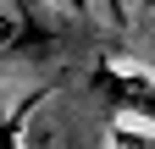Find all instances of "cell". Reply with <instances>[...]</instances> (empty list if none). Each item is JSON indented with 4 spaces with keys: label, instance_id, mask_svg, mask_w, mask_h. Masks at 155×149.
Here are the masks:
<instances>
[{
    "label": "cell",
    "instance_id": "cell-1",
    "mask_svg": "<svg viewBox=\"0 0 155 149\" xmlns=\"http://www.w3.org/2000/svg\"><path fill=\"white\" fill-rule=\"evenodd\" d=\"M89 94L100 100L116 122H139L155 127V72L139 61H122V55H100L89 66Z\"/></svg>",
    "mask_w": 155,
    "mask_h": 149
},
{
    "label": "cell",
    "instance_id": "cell-5",
    "mask_svg": "<svg viewBox=\"0 0 155 149\" xmlns=\"http://www.w3.org/2000/svg\"><path fill=\"white\" fill-rule=\"evenodd\" d=\"M122 6H127V11H144V6H155V0H122Z\"/></svg>",
    "mask_w": 155,
    "mask_h": 149
},
{
    "label": "cell",
    "instance_id": "cell-4",
    "mask_svg": "<svg viewBox=\"0 0 155 149\" xmlns=\"http://www.w3.org/2000/svg\"><path fill=\"white\" fill-rule=\"evenodd\" d=\"M111 149H155V127L116 122V127H111Z\"/></svg>",
    "mask_w": 155,
    "mask_h": 149
},
{
    "label": "cell",
    "instance_id": "cell-3",
    "mask_svg": "<svg viewBox=\"0 0 155 149\" xmlns=\"http://www.w3.org/2000/svg\"><path fill=\"white\" fill-rule=\"evenodd\" d=\"M50 94H55V83H39L22 105H0V149H22V127H28V116H33Z\"/></svg>",
    "mask_w": 155,
    "mask_h": 149
},
{
    "label": "cell",
    "instance_id": "cell-2",
    "mask_svg": "<svg viewBox=\"0 0 155 149\" xmlns=\"http://www.w3.org/2000/svg\"><path fill=\"white\" fill-rule=\"evenodd\" d=\"M61 50H72V33L45 0H0V61H50Z\"/></svg>",
    "mask_w": 155,
    "mask_h": 149
}]
</instances>
